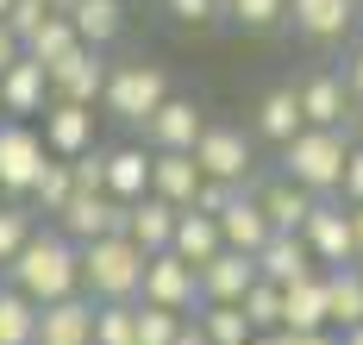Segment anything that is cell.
<instances>
[{"label":"cell","instance_id":"cell-1","mask_svg":"<svg viewBox=\"0 0 363 345\" xmlns=\"http://www.w3.org/2000/svg\"><path fill=\"white\" fill-rule=\"evenodd\" d=\"M26 302H63V295H82V245H69L57 226H38L26 239V251L13 258V264L0 270Z\"/></svg>","mask_w":363,"mask_h":345},{"label":"cell","instance_id":"cell-2","mask_svg":"<svg viewBox=\"0 0 363 345\" xmlns=\"http://www.w3.org/2000/svg\"><path fill=\"white\" fill-rule=\"evenodd\" d=\"M145 264L150 258L125 239V232L94 239V245H82V295H88V302H138Z\"/></svg>","mask_w":363,"mask_h":345},{"label":"cell","instance_id":"cell-3","mask_svg":"<svg viewBox=\"0 0 363 345\" xmlns=\"http://www.w3.org/2000/svg\"><path fill=\"white\" fill-rule=\"evenodd\" d=\"M276 157H282V176L301 182V189L320 201V195H338L345 157H351V132H320V126H307V132H294Z\"/></svg>","mask_w":363,"mask_h":345},{"label":"cell","instance_id":"cell-4","mask_svg":"<svg viewBox=\"0 0 363 345\" xmlns=\"http://www.w3.org/2000/svg\"><path fill=\"white\" fill-rule=\"evenodd\" d=\"M169 101V76L145 63V57H132V63H113L107 70V88H101V107L113 119H125V126H145L157 107Z\"/></svg>","mask_w":363,"mask_h":345},{"label":"cell","instance_id":"cell-5","mask_svg":"<svg viewBox=\"0 0 363 345\" xmlns=\"http://www.w3.org/2000/svg\"><path fill=\"white\" fill-rule=\"evenodd\" d=\"M44 163H50V151H44L32 119H0V195L6 201H26Z\"/></svg>","mask_w":363,"mask_h":345},{"label":"cell","instance_id":"cell-6","mask_svg":"<svg viewBox=\"0 0 363 345\" xmlns=\"http://www.w3.org/2000/svg\"><path fill=\"white\" fill-rule=\"evenodd\" d=\"M301 239H307V251H313V264H320V270H345V264H357L351 207H345L338 195H320V201H313V214L301 220Z\"/></svg>","mask_w":363,"mask_h":345},{"label":"cell","instance_id":"cell-7","mask_svg":"<svg viewBox=\"0 0 363 345\" xmlns=\"http://www.w3.org/2000/svg\"><path fill=\"white\" fill-rule=\"evenodd\" d=\"M194 163H201V176H213V182H238V189H251L257 151H251V138H245L238 126L207 119V132H201V145H194Z\"/></svg>","mask_w":363,"mask_h":345},{"label":"cell","instance_id":"cell-8","mask_svg":"<svg viewBox=\"0 0 363 345\" xmlns=\"http://www.w3.org/2000/svg\"><path fill=\"white\" fill-rule=\"evenodd\" d=\"M138 302L169 307V314H194V307H201V270L182 264L176 251H157V258L145 264V289H138Z\"/></svg>","mask_w":363,"mask_h":345},{"label":"cell","instance_id":"cell-9","mask_svg":"<svg viewBox=\"0 0 363 345\" xmlns=\"http://www.w3.org/2000/svg\"><path fill=\"white\" fill-rule=\"evenodd\" d=\"M294 94H301L307 126H320V132H351L357 101H351V88L338 82V70H313V76H301V82H294Z\"/></svg>","mask_w":363,"mask_h":345},{"label":"cell","instance_id":"cell-10","mask_svg":"<svg viewBox=\"0 0 363 345\" xmlns=\"http://www.w3.org/2000/svg\"><path fill=\"white\" fill-rule=\"evenodd\" d=\"M50 226L63 232L69 245H94V239L125 232V201H113V195H69L63 214H57Z\"/></svg>","mask_w":363,"mask_h":345},{"label":"cell","instance_id":"cell-11","mask_svg":"<svg viewBox=\"0 0 363 345\" xmlns=\"http://www.w3.org/2000/svg\"><path fill=\"white\" fill-rule=\"evenodd\" d=\"M107 50H88L75 44L69 57L50 70V101H75V107H101V88H107Z\"/></svg>","mask_w":363,"mask_h":345},{"label":"cell","instance_id":"cell-12","mask_svg":"<svg viewBox=\"0 0 363 345\" xmlns=\"http://www.w3.org/2000/svg\"><path fill=\"white\" fill-rule=\"evenodd\" d=\"M94 107H75V101H50L44 114H38V138H44V151L50 157H82L94 151L101 138H94Z\"/></svg>","mask_w":363,"mask_h":345},{"label":"cell","instance_id":"cell-13","mask_svg":"<svg viewBox=\"0 0 363 345\" xmlns=\"http://www.w3.org/2000/svg\"><path fill=\"white\" fill-rule=\"evenodd\" d=\"M201 132H207V107H201V101H188V94H169V101L145 119L150 151H194V145H201Z\"/></svg>","mask_w":363,"mask_h":345},{"label":"cell","instance_id":"cell-14","mask_svg":"<svg viewBox=\"0 0 363 345\" xmlns=\"http://www.w3.org/2000/svg\"><path fill=\"white\" fill-rule=\"evenodd\" d=\"M357 13H363V0H289V26H294L307 44H338V38H351Z\"/></svg>","mask_w":363,"mask_h":345},{"label":"cell","instance_id":"cell-15","mask_svg":"<svg viewBox=\"0 0 363 345\" xmlns=\"http://www.w3.org/2000/svg\"><path fill=\"white\" fill-rule=\"evenodd\" d=\"M32 345H94V302H88V295L44 302V307H38Z\"/></svg>","mask_w":363,"mask_h":345},{"label":"cell","instance_id":"cell-16","mask_svg":"<svg viewBox=\"0 0 363 345\" xmlns=\"http://www.w3.org/2000/svg\"><path fill=\"white\" fill-rule=\"evenodd\" d=\"M44 107H50V76H44V63L19 57L13 70H0V114L6 119H38Z\"/></svg>","mask_w":363,"mask_h":345},{"label":"cell","instance_id":"cell-17","mask_svg":"<svg viewBox=\"0 0 363 345\" xmlns=\"http://www.w3.org/2000/svg\"><path fill=\"white\" fill-rule=\"evenodd\" d=\"M176 214L182 207H169L163 195H138V201H125V239H132L145 258H157V251H169V239H176Z\"/></svg>","mask_w":363,"mask_h":345},{"label":"cell","instance_id":"cell-18","mask_svg":"<svg viewBox=\"0 0 363 345\" xmlns=\"http://www.w3.org/2000/svg\"><path fill=\"white\" fill-rule=\"evenodd\" d=\"M313 251H307V239L301 232H269V245L257 251V276L263 283H276V289H289V283H301V276H313Z\"/></svg>","mask_w":363,"mask_h":345},{"label":"cell","instance_id":"cell-19","mask_svg":"<svg viewBox=\"0 0 363 345\" xmlns=\"http://www.w3.org/2000/svg\"><path fill=\"white\" fill-rule=\"evenodd\" d=\"M251 132L263 138V145H289L294 132H307V114H301V94H294V82H282V88H269L263 101H257V119H251Z\"/></svg>","mask_w":363,"mask_h":345},{"label":"cell","instance_id":"cell-20","mask_svg":"<svg viewBox=\"0 0 363 345\" xmlns=\"http://www.w3.org/2000/svg\"><path fill=\"white\" fill-rule=\"evenodd\" d=\"M326 270H313L282 289V333H326Z\"/></svg>","mask_w":363,"mask_h":345},{"label":"cell","instance_id":"cell-21","mask_svg":"<svg viewBox=\"0 0 363 345\" xmlns=\"http://www.w3.org/2000/svg\"><path fill=\"white\" fill-rule=\"evenodd\" d=\"M257 283V258H245V251H219V258H207L201 264V302H245V289Z\"/></svg>","mask_w":363,"mask_h":345},{"label":"cell","instance_id":"cell-22","mask_svg":"<svg viewBox=\"0 0 363 345\" xmlns=\"http://www.w3.org/2000/svg\"><path fill=\"white\" fill-rule=\"evenodd\" d=\"M269 220H263V207H257V195L245 189L225 214H219V239H225V251H245V258H257L263 245H269Z\"/></svg>","mask_w":363,"mask_h":345},{"label":"cell","instance_id":"cell-23","mask_svg":"<svg viewBox=\"0 0 363 345\" xmlns=\"http://www.w3.org/2000/svg\"><path fill=\"white\" fill-rule=\"evenodd\" d=\"M201 189V163L194 151H150V195H163L169 207H188Z\"/></svg>","mask_w":363,"mask_h":345},{"label":"cell","instance_id":"cell-24","mask_svg":"<svg viewBox=\"0 0 363 345\" xmlns=\"http://www.w3.org/2000/svg\"><path fill=\"white\" fill-rule=\"evenodd\" d=\"M257 195V207H263V220L276 232H301V220L313 214V195L301 189V182H289V176H269L263 189H251Z\"/></svg>","mask_w":363,"mask_h":345},{"label":"cell","instance_id":"cell-25","mask_svg":"<svg viewBox=\"0 0 363 345\" xmlns=\"http://www.w3.org/2000/svg\"><path fill=\"white\" fill-rule=\"evenodd\" d=\"M169 251H176L182 264H207V258H219L225 251V239H219V220L213 214H194V207H182L176 214V239H169Z\"/></svg>","mask_w":363,"mask_h":345},{"label":"cell","instance_id":"cell-26","mask_svg":"<svg viewBox=\"0 0 363 345\" xmlns=\"http://www.w3.org/2000/svg\"><path fill=\"white\" fill-rule=\"evenodd\" d=\"M63 19L75 26V38L88 44V50H107V44L125 32V6H119V0H75Z\"/></svg>","mask_w":363,"mask_h":345},{"label":"cell","instance_id":"cell-27","mask_svg":"<svg viewBox=\"0 0 363 345\" xmlns=\"http://www.w3.org/2000/svg\"><path fill=\"white\" fill-rule=\"evenodd\" d=\"M326 320H332V333L363 327V264L326 270Z\"/></svg>","mask_w":363,"mask_h":345},{"label":"cell","instance_id":"cell-28","mask_svg":"<svg viewBox=\"0 0 363 345\" xmlns=\"http://www.w3.org/2000/svg\"><path fill=\"white\" fill-rule=\"evenodd\" d=\"M107 195L113 201H138V195H150V151L145 145H113L107 151Z\"/></svg>","mask_w":363,"mask_h":345},{"label":"cell","instance_id":"cell-29","mask_svg":"<svg viewBox=\"0 0 363 345\" xmlns=\"http://www.w3.org/2000/svg\"><path fill=\"white\" fill-rule=\"evenodd\" d=\"M194 327H201V339L207 345H251V320H245V307L232 302H201L194 307Z\"/></svg>","mask_w":363,"mask_h":345},{"label":"cell","instance_id":"cell-30","mask_svg":"<svg viewBox=\"0 0 363 345\" xmlns=\"http://www.w3.org/2000/svg\"><path fill=\"white\" fill-rule=\"evenodd\" d=\"M75 44H82V38H75V26L63 19V13H50V19L38 26L32 38H26V57H32V63H44V76H50V70H57V63L69 57Z\"/></svg>","mask_w":363,"mask_h":345},{"label":"cell","instance_id":"cell-31","mask_svg":"<svg viewBox=\"0 0 363 345\" xmlns=\"http://www.w3.org/2000/svg\"><path fill=\"white\" fill-rule=\"evenodd\" d=\"M69 195H75V182H69V163H63V157H50V163L38 170L32 195H26V207H32V214H50V220H57Z\"/></svg>","mask_w":363,"mask_h":345},{"label":"cell","instance_id":"cell-32","mask_svg":"<svg viewBox=\"0 0 363 345\" xmlns=\"http://www.w3.org/2000/svg\"><path fill=\"white\" fill-rule=\"evenodd\" d=\"M38 333V302H26L13 283H0V345H32Z\"/></svg>","mask_w":363,"mask_h":345},{"label":"cell","instance_id":"cell-33","mask_svg":"<svg viewBox=\"0 0 363 345\" xmlns=\"http://www.w3.org/2000/svg\"><path fill=\"white\" fill-rule=\"evenodd\" d=\"M94 345H138V302H94Z\"/></svg>","mask_w":363,"mask_h":345},{"label":"cell","instance_id":"cell-34","mask_svg":"<svg viewBox=\"0 0 363 345\" xmlns=\"http://www.w3.org/2000/svg\"><path fill=\"white\" fill-rule=\"evenodd\" d=\"M32 232H38V214L26 207V201H0V270L26 251V239H32Z\"/></svg>","mask_w":363,"mask_h":345},{"label":"cell","instance_id":"cell-35","mask_svg":"<svg viewBox=\"0 0 363 345\" xmlns=\"http://www.w3.org/2000/svg\"><path fill=\"white\" fill-rule=\"evenodd\" d=\"M225 19L238 32H276L289 26V0H225Z\"/></svg>","mask_w":363,"mask_h":345},{"label":"cell","instance_id":"cell-36","mask_svg":"<svg viewBox=\"0 0 363 345\" xmlns=\"http://www.w3.org/2000/svg\"><path fill=\"white\" fill-rule=\"evenodd\" d=\"M238 307H245L251 333H282V289H276V283H263V276H257Z\"/></svg>","mask_w":363,"mask_h":345},{"label":"cell","instance_id":"cell-37","mask_svg":"<svg viewBox=\"0 0 363 345\" xmlns=\"http://www.w3.org/2000/svg\"><path fill=\"white\" fill-rule=\"evenodd\" d=\"M63 163H69L75 195H107V145H94V151H82V157H63Z\"/></svg>","mask_w":363,"mask_h":345},{"label":"cell","instance_id":"cell-38","mask_svg":"<svg viewBox=\"0 0 363 345\" xmlns=\"http://www.w3.org/2000/svg\"><path fill=\"white\" fill-rule=\"evenodd\" d=\"M188 327L182 314H169V307H150L138 302V345H176V333Z\"/></svg>","mask_w":363,"mask_h":345},{"label":"cell","instance_id":"cell-39","mask_svg":"<svg viewBox=\"0 0 363 345\" xmlns=\"http://www.w3.org/2000/svg\"><path fill=\"white\" fill-rule=\"evenodd\" d=\"M238 195H245L238 182H213V176H201V189H194V201H188V207H194V214H213V220H219V214H225Z\"/></svg>","mask_w":363,"mask_h":345},{"label":"cell","instance_id":"cell-40","mask_svg":"<svg viewBox=\"0 0 363 345\" xmlns=\"http://www.w3.org/2000/svg\"><path fill=\"white\" fill-rule=\"evenodd\" d=\"M163 13L176 26H213V19H225V0H163Z\"/></svg>","mask_w":363,"mask_h":345},{"label":"cell","instance_id":"cell-41","mask_svg":"<svg viewBox=\"0 0 363 345\" xmlns=\"http://www.w3.org/2000/svg\"><path fill=\"white\" fill-rule=\"evenodd\" d=\"M44 19H50V13H44V0H13V13H6V32L26 44L38 26H44Z\"/></svg>","mask_w":363,"mask_h":345},{"label":"cell","instance_id":"cell-42","mask_svg":"<svg viewBox=\"0 0 363 345\" xmlns=\"http://www.w3.org/2000/svg\"><path fill=\"white\" fill-rule=\"evenodd\" d=\"M338 201H345V207H363V145H351V157H345V176H338Z\"/></svg>","mask_w":363,"mask_h":345},{"label":"cell","instance_id":"cell-43","mask_svg":"<svg viewBox=\"0 0 363 345\" xmlns=\"http://www.w3.org/2000/svg\"><path fill=\"white\" fill-rule=\"evenodd\" d=\"M338 82L351 88V101H357V107H363V44H357V50H351V57H345V70H338Z\"/></svg>","mask_w":363,"mask_h":345},{"label":"cell","instance_id":"cell-44","mask_svg":"<svg viewBox=\"0 0 363 345\" xmlns=\"http://www.w3.org/2000/svg\"><path fill=\"white\" fill-rule=\"evenodd\" d=\"M19 57H26V44L13 38V32H6V19H0V70H13Z\"/></svg>","mask_w":363,"mask_h":345},{"label":"cell","instance_id":"cell-45","mask_svg":"<svg viewBox=\"0 0 363 345\" xmlns=\"http://www.w3.org/2000/svg\"><path fill=\"white\" fill-rule=\"evenodd\" d=\"M289 345H345V339L326 327V333H289Z\"/></svg>","mask_w":363,"mask_h":345},{"label":"cell","instance_id":"cell-46","mask_svg":"<svg viewBox=\"0 0 363 345\" xmlns=\"http://www.w3.org/2000/svg\"><path fill=\"white\" fill-rule=\"evenodd\" d=\"M351 239H357V264H363V207H351Z\"/></svg>","mask_w":363,"mask_h":345},{"label":"cell","instance_id":"cell-47","mask_svg":"<svg viewBox=\"0 0 363 345\" xmlns=\"http://www.w3.org/2000/svg\"><path fill=\"white\" fill-rule=\"evenodd\" d=\"M176 345H207V339H201V327H182V333H176Z\"/></svg>","mask_w":363,"mask_h":345},{"label":"cell","instance_id":"cell-48","mask_svg":"<svg viewBox=\"0 0 363 345\" xmlns=\"http://www.w3.org/2000/svg\"><path fill=\"white\" fill-rule=\"evenodd\" d=\"M251 345H289V333H257Z\"/></svg>","mask_w":363,"mask_h":345},{"label":"cell","instance_id":"cell-49","mask_svg":"<svg viewBox=\"0 0 363 345\" xmlns=\"http://www.w3.org/2000/svg\"><path fill=\"white\" fill-rule=\"evenodd\" d=\"M351 145H363V107H357V119H351Z\"/></svg>","mask_w":363,"mask_h":345},{"label":"cell","instance_id":"cell-50","mask_svg":"<svg viewBox=\"0 0 363 345\" xmlns=\"http://www.w3.org/2000/svg\"><path fill=\"white\" fill-rule=\"evenodd\" d=\"M75 0H44V13H69Z\"/></svg>","mask_w":363,"mask_h":345},{"label":"cell","instance_id":"cell-51","mask_svg":"<svg viewBox=\"0 0 363 345\" xmlns=\"http://www.w3.org/2000/svg\"><path fill=\"white\" fill-rule=\"evenodd\" d=\"M338 339H345V345H363V327H351V333H338Z\"/></svg>","mask_w":363,"mask_h":345},{"label":"cell","instance_id":"cell-52","mask_svg":"<svg viewBox=\"0 0 363 345\" xmlns=\"http://www.w3.org/2000/svg\"><path fill=\"white\" fill-rule=\"evenodd\" d=\"M6 13H13V0H0V19H6Z\"/></svg>","mask_w":363,"mask_h":345},{"label":"cell","instance_id":"cell-53","mask_svg":"<svg viewBox=\"0 0 363 345\" xmlns=\"http://www.w3.org/2000/svg\"><path fill=\"white\" fill-rule=\"evenodd\" d=\"M0 119H6V114H0Z\"/></svg>","mask_w":363,"mask_h":345}]
</instances>
